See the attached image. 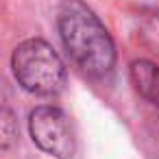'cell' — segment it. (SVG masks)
<instances>
[{
	"label": "cell",
	"instance_id": "cell-1",
	"mask_svg": "<svg viewBox=\"0 0 159 159\" xmlns=\"http://www.w3.org/2000/svg\"><path fill=\"white\" fill-rule=\"evenodd\" d=\"M57 31L70 61L89 79H105L116 66V46L83 0H61L57 11Z\"/></svg>",
	"mask_w": 159,
	"mask_h": 159
},
{
	"label": "cell",
	"instance_id": "cell-2",
	"mask_svg": "<svg viewBox=\"0 0 159 159\" xmlns=\"http://www.w3.org/2000/svg\"><path fill=\"white\" fill-rule=\"evenodd\" d=\"M11 70L16 81L35 96H57L66 87V63L57 55V50L39 39H24L16 46L11 55Z\"/></svg>",
	"mask_w": 159,
	"mask_h": 159
},
{
	"label": "cell",
	"instance_id": "cell-3",
	"mask_svg": "<svg viewBox=\"0 0 159 159\" xmlns=\"http://www.w3.org/2000/svg\"><path fill=\"white\" fill-rule=\"evenodd\" d=\"M29 133L33 144L55 159H70L76 148L70 118L55 105L35 107L29 113Z\"/></svg>",
	"mask_w": 159,
	"mask_h": 159
},
{
	"label": "cell",
	"instance_id": "cell-4",
	"mask_svg": "<svg viewBox=\"0 0 159 159\" xmlns=\"http://www.w3.org/2000/svg\"><path fill=\"white\" fill-rule=\"evenodd\" d=\"M129 79L137 96L159 109V66L148 59H137L129 68Z\"/></svg>",
	"mask_w": 159,
	"mask_h": 159
},
{
	"label": "cell",
	"instance_id": "cell-5",
	"mask_svg": "<svg viewBox=\"0 0 159 159\" xmlns=\"http://www.w3.org/2000/svg\"><path fill=\"white\" fill-rule=\"evenodd\" d=\"M142 42L146 48H150V52H159V13L148 16L142 20Z\"/></svg>",
	"mask_w": 159,
	"mask_h": 159
},
{
	"label": "cell",
	"instance_id": "cell-6",
	"mask_svg": "<svg viewBox=\"0 0 159 159\" xmlns=\"http://www.w3.org/2000/svg\"><path fill=\"white\" fill-rule=\"evenodd\" d=\"M13 118H11V111H2V148L7 150L9 148V144H11V139L16 137V133H13Z\"/></svg>",
	"mask_w": 159,
	"mask_h": 159
}]
</instances>
